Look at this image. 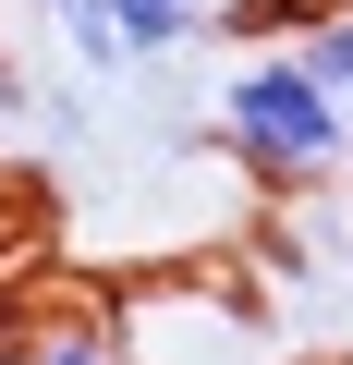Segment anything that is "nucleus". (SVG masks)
Instances as JSON below:
<instances>
[{"label": "nucleus", "mask_w": 353, "mask_h": 365, "mask_svg": "<svg viewBox=\"0 0 353 365\" xmlns=\"http://www.w3.org/2000/svg\"><path fill=\"white\" fill-rule=\"evenodd\" d=\"M292 49L317 61V86H329V98H341V122H353V0H329V13H317Z\"/></svg>", "instance_id": "7ed1b4c3"}, {"label": "nucleus", "mask_w": 353, "mask_h": 365, "mask_svg": "<svg viewBox=\"0 0 353 365\" xmlns=\"http://www.w3.org/2000/svg\"><path fill=\"white\" fill-rule=\"evenodd\" d=\"M220 146L268 195H317V182L353 170V122H341V98L317 86L305 49H244L220 73Z\"/></svg>", "instance_id": "f257e3e1"}, {"label": "nucleus", "mask_w": 353, "mask_h": 365, "mask_svg": "<svg viewBox=\"0 0 353 365\" xmlns=\"http://www.w3.org/2000/svg\"><path fill=\"white\" fill-rule=\"evenodd\" d=\"M37 13H49V0H37Z\"/></svg>", "instance_id": "39448f33"}, {"label": "nucleus", "mask_w": 353, "mask_h": 365, "mask_svg": "<svg viewBox=\"0 0 353 365\" xmlns=\"http://www.w3.org/2000/svg\"><path fill=\"white\" fill-rule=\"evenodd\" d=\"M49 25H61L73 73L122 86V73H158V61H183V49L220 25V0H49Z\"/></svg>", "instance_id": "f03ea898"}, {"label": "nucleus", "mask_w": 353, "mask_h": 365, "mask_svg": "<svg viewBox=\"0 0 353 365\" xmlns=\"http://www.w3.org/2000/svg\"><path fill=\"white\" fill-rule=\"evenodd\" d=\"M25 365H134V353H122L110 329H86V317H73V329H49V341H37Z\"/></svg>", "instance_id": "20e7f679"}]
</instances>
